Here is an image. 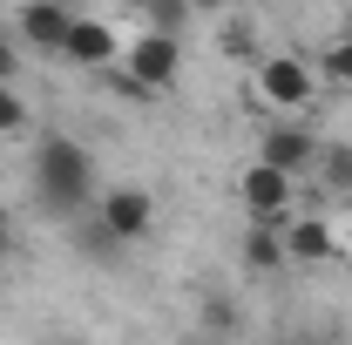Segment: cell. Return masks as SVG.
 I'll list each match as a JSON object with an SVG mask.
<instances>
[{"label": "cell", "mask_w": 352, "mask_h": 345, "mask_svg": "<svg viewBox=\"0 0 352 345\" xmlns=\"http://www.w3.org/2000/svg\"><path fill=\"white\" fill-rule=\"evenodd\" d=\"M116 68H122L142 95H163V88H176V75H183V41H163V34H129Z\"/></svg>", "instance_id": "cell-3"}, {"label": "cell", "mask_w": 352, "mask_h": 345, "mask_svg": "<svg viewBox=\"0 0 352 345\" xmlns=\"http://www.w3.org/2000/svg\"><path fill=\"white\" fill-rule=\"evenodd\" d=\"M339 244L352 251V203H339Z\"/></svg>", "instance_id": "cell-19"}, {"label": "cell", "mask_w": 352, "mask_h": 345, "mask_svg": "<svg viewBox=\"0 0 352 345\" xmlns=\"http://www.w3.org/2000/svg\"><path fill=\"white\" fill-rule=\"evenodd\" d=\"M68 34H75V14L61 0H28L14 14V41L34 47V54H68Z\"/></svg>", "instance_id": "cell-6"}, {"label": "cell", "mask_w": 352, "mask_h": 345, "mask_svg": "<svg viewBox=\"0 0 352 345\" xmlns=\"http://www.w3.org/2000/svg\"><path fill=\"white\" fill-rule=\"evenodd\" d=\"M244 264L251 271H285V237L278 230H251L244 237Z\"/></svg>", "instance_id": "cell-13"}, {"label": "cell", "mask_w": 352, "mask_h": 345, "mask_svg": "<svg viewBox=\"0 0 352 345\" xmlns=\"http://www.w3.org/2000/svg\"><path fill=\"white\" fill-rule=\"evenodd\" d=\"M0 88H21V54H14V34H0Z\"/></svg>", "instance_id": "cell-16"}, {"label": "cell", "mask_w": 352, "mask_h": 345, "mask_svg": "<svg viewBox=\"0 0 352 345\" xmlns=\"http://www.w3.org/2000/svg\"><path fill=\"white\" fill-rule=\"evenodd\" d=\"M318 183H325L339 203H352V142H325V156H318Z\"/></svg>", "instance_id": "cell-10"}, {"label": "cell", "mask_w": 352, "mask_h": 345, "mask_svg": "<svg viewBox=\"0 0 352 345\" xmlns=\"http://www.w3.org/2000/svg\"><path fill=\"white\" fill-rule=\"evenodd\" d=\"M68 230H75V251H82V258H95V264H102V258H122V244H116V237H109L95 216H75Z\"/></svg>", "instance_id": "cell-12"}, {"label": "cell", "mask_w": 352, "mask_h": 345, "mask_svg": "<svg viewBox=\"0 0 352 345\" xmlns=\"http://www.w3.org/2000/svg\"><path fill=\"white\" fill-rule=\"evenodd\" d=\"M318 156H325V142H318L305 122H271V129H264V142H258V163L285 170L292 183H298L305 170H318Z\"/></svg>", "instance_id": "cell-5"}, {"label": "cell", "mask_w": 352, "mask_h": 345, "mask_svg": "<svg viewBox=\"0 0 352 345\" xmlns=\"http://www.w3.org/2000/svg\"><path fill=\"white\" fill-rule=\"evenodd\" d=\"M278 237H285V264H332L339 251H346L332 216H298L292 210V223H285Z\"/></svg>", "instance_id": "cell-8"}, {"label": "cell", "mask_w": 352, "mask_h": 345, "mask_svg": "<svg viewBox=\"0 0 352 345\" xmlns=\"http://www.w3.org/2000/svg\"><path fill=\"white\" fill-rule=\"evenodd\" d=\"M68 61H75V68H95V75H109V68L122 61V34H116V21L75 14V34H68Z\"/></svg>", "instance_id": "cell-9"}, {"label": "cell", "mask_w": 352, "mask_h": 345, "mask_svg": "<svg viewBox=\"0 0 352 345\" xmlns=\"http://www.w3.org/2000/svg\"><path fill=\"white\" fill-rule=\"evenodd\" d=\"M223 47H251V21H244V14L223 21Z\"/></svg>", "instance_id": "cell-17"}, {"label": "cell", "mask_w": 352, "mask_h": 345, "mask_svg": "<svg viewBox=\"0 0 352 345\" xmlns=\"http://www.w3.org/2000/svg\"><path fill=\"white\" fill-rule=\"evenodd\" d=\"M251 88H258L264 109H285V115H292V109H305L311 95H318V68H311L305 54H264Z\"/></svg>", "instance_id": "cell-4"}, {"label": "cell", "mask_w": 352, "mask_h": 345, "mask_svg": "<svg viewBox=\"0 0 352 345\" xmlns=\"http://www.w3.org/2000/svg\"><path fill=\"white\" fill-rule=\"evenodd\" d=\"M230 197L244 203L251 230H285V223H292V176L271 170V163H244L237 183H230Z\"/></svg>", "instance_id": "cell-2"}, {"label": "cell", "mask_w": 352, "mask_h": 345, "mask_svg": "<svg viewBox=\"0 0 352 345\" xmlns=\"http://www.w3.org/2000/svg\"><path fill=\"white\" fill-rule=\"evenodd\" d=\"M318 82H325V88H346V95H352V41H332L325 54H318Z\"/></svg>", "instance_id": "cell-14"}, {"label": "cell", "mask_w": 352, "mask_h": 345, "mask_svg": "<svg viewBox=\"0 0 352 345\" xmlns=\"http://www.w3.org/2000/svg\"><path fill=\"white\" fill-rule=\"evenodd\" d=\"M183 27H190V7H183V0H156V7H142V34L183 41Z\"/></svg>", "instance_id": "cell-11"}, {"label": "cell", "mask_w": 352, "mask_h": 345, "mask_svg": "<svg viewBox=\"0 0 352 345\" xmlns=\"http://www.w3.org/2000/svg\"><path fill=\"white\" fill-rule=\"evenodd\" d=\"M183 345H210V339H183Z\"/></svg>", "instance_id": "cell-21"}, {"label": "cell", "mask_w": 352, "mask_h": 345, "mask_svg": "<svg viewBox=\"0 0 352 345\" xmlns=\"http://www.w3.org/2000/svg\"><path fill=\"white\" fill-rule=\"evenodd\" d=\"M14 237H21V230H14V210L0 203V258H14Z\"/></svg>", "instance_id": "cell-18"}, {"label": "cell", "mask_w": 352, "mask_h": 345, "mask_svg": "<svg viewBox=\"0 0 352 345\" xmlns=\"http://www.w3.org/2000/svg\"><path fill=\"white\" fill-rule=\"evenodd\" d=\"M28 129V102H21V88H0V135H21Z\"/></svg>", "instance_id": "cell-15"}, {"label": "cell", "mask_w": 352, "mask_h": 345, "mask_svg": "<svg viewBox=\"0 0 352 345\" xmlns=\"http://www.w3.org/2000/svg\"><path fill=\"white\" fill-rule=\"evenodd\" d=\"M95 223H102L116 244H135V237H149V223H156V197L135 190V183H122V190H109V197L95 203Z\"/></svg>", "instance_id": "cell-7"}, {"label": "cell", "mask_w": 352, "mask_h": 345, "mask_svg": "<svg viewBox=\"0 0 352 345\" xmlns=\"http://www.w3.org/2000/svg\"><path fill=\"white\" fill-rule=\"evenodd\" d=\"M34 197H41L47 216H88V197H95V156H88V142L75 135H47L41 149H34Z\"/></svg>", "instance_id": "cell-1"}, {"label": "cell", "mask_w": 352, "mask_h": 345, "mask_svg": "<svg viewBox=\"0 0 352 345\" xmlns=\"http://www.w3.org/2000/svg\"><path fill=\"white\" fill-rule=\"evenodd\" d=\"M339 41H352V7H346V14H339Z\"/></svg>", "instance_id": "cell-20"}]
</instances>
